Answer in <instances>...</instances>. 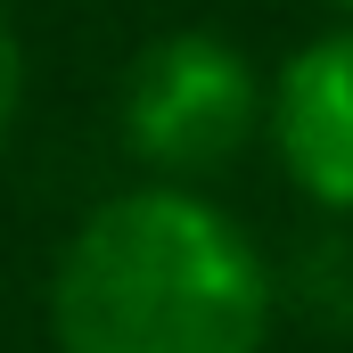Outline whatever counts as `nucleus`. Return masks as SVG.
<instances>
[{
    "label": "nucleus",
    "instance_id": "nucleus-1",
    "mask_svg": "<svg viewBox=\"0 0 353 353\" xmlns=\"http://www.w3.org/2000/svg\"><path fill=\"white\" fill-rule=\"evenodd\" d=\"M279 279L263 247L189 181L99 197L50 263L58 353H263Z\"/></svg>",
    "mask_w": 353,
    "mask_h": 353
},
{
    "label": "nucleus",
    "instance_id": "nucleus-2",
    "mask_svg": "<svg viewBox=\"0 0 353 353\" xmlns=\"http://www.w3.org/2000/svg\"><path fill=\"white\" fill-rule=\"evenodd\" d=\"M263 99L271 90L255 74V58L230 33L181 25L132 58L115 123H123V148L157 181H205L247 157V140L263 132Z\"/></svg>",
    "mask_w": 353,
    "mask_h": 353
},
{
    "label": "nucleus",
    "instance_id": "nucleus-3",
    "mask_svg": "<svg viewBox=\"0 0 353 353\" xmlns=\"http://www.w3.org/2000/svg\"><path fill=\"white\" fill-rule=\"evenodd\" d=\"M263 132L288 181L321 214H353V17L337 33H312L279 66V83L263 99Z\"/></svg>",
    "mask_w": 353,
    "mask_h": 353
},
{
    "label": "nucleus",
    "instance_id": "nucleus-4",
    "mask_svg": "<svg viewBox=\"0 0 353 353\" xmlns=\"http://www.w3.org/2000/svg\"><path fill=\"white\" fill-rule=\"evenodd\" d=\"M296 296L321 312V329H353V247L345 239L312 247V263L296 271Z\"/></svg>",
    "mask_w": 353,
    "mask_h": 353
},
{
    "label": "nucleus",
    "instance_id": "nucleus-5",
    "mask_svg": "<svg viewBox=\"0 0 353 353\" xmlns=\"http://www.w3.org/2000/svg\"><path fill=\"white\" fill-rule=\"evenodd\" d=\"M17 107H25V50H17V25L0 17V148L17 132Z\"/></svg>",
    "mask_w": 353,
    "mask_h": 353
},
{
    "label": "nucleus",
    "instance_id": "nucleus-6",
    "mask_svg": "<svg viewBox=\"0 0 353 353\" xmlns=\"http://www.w3.org/2000/svg\"><path fill=\"white\" fill-rule=\"evenodd\" d=\"M337 8H345V17H353V0H337Z\"/></svg>",
    "mask_w": 353,
    "mask_h": 353
}]
</instances>
